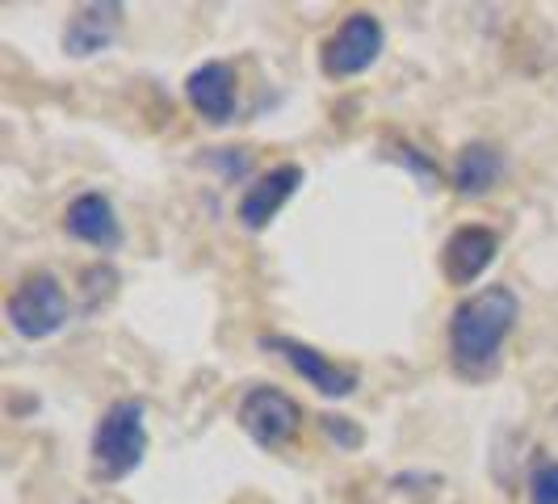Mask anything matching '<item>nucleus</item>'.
I'll list each match as a JSON object with an SVG mask.
<instances>
[{
  "instance_id": "1",
  "label": "nucleus",
  "mask_w": 558,
  "mask_h": 504,
  "mask_svg": "<svg viewBox=\"0 0 558 504\" xmlns=\"http://www.w3.org/2000/svg\"><path fill=\"white\" fill-rule=\"evenodd\" d=\"M521 320V295L508 281H492L471 290L458 308L449 311V365L458 379H492L504 358V345L517 333Z\"/></svg>"
},
{
  "instance_id": "2",
  "label": "nucleus",
  "mask_w": 558,
  "mask_h": 504,
  "mask_svg": "<svg viewBox=\"0 0 558 504\" xmlns=\"http://www.w3.org/2000/svg\"><path fill=\"white\" fill-rule=\"evenodd\" d=\"M147 408L143 399H113L110 408L93 424L88 442V476L97 483H122L135 476L147 458Z\"/></svg>"
},
{
  "instance_id": "3",
  "label": "nucleus",
  "mask_w": 558,
  "mask_h": 504,
  "mask_svg": "<svg viewBox=\"0 0 558 504\" xmlns=\"http://www.w3.org/2000/svg\"><path fill=\"white\" fill-rule=\"evenodd\" d=\"M4 320L22 340H51V336H59L72 320V303H68L63 281L51 269L26 274L4 299Z\"/></svg>"
},
{
  "instance_id": "4",
  "label": "nucleus",
  "mask_w": 558,
  "mask_h": 504,
  "mask_svg": "<svg viewBox=\"0 0 558 504\" xmlns=\"http://www.w3.org/2000/svg\"><path fill=\"white\" fill-rule=\"evenodd\" d=\"M387 51V26L378 22V13L369 9H353L340 26L324 38L319 47V68L328 81H353L369 72Z\"/></svg>"
},
{
  "instance_id": "5",
  "label": "nucleus",
  "mask_w": 558,
  "mask_h": 504,
  "mask_svg": "<svg viewBox=\"0 0 558 504\" xmlns=\"http://www.w3.org/2000/svg\"><path fill=\"white\" fill-rule=\"evenodd\" d=\"M235 420L260 449H281L303 433V404L274 383H256L240 399Z\"/></svg>"
},
{
  "instance_id": "6",
  "label": "nucleus",
  "mask_w": 558,
  "mask_h": 504,
  "mask_svg": "<svg viewBox=\"0 0 558 504\" xmlns=\"http://www.w3.org/2000/svg\"><path fill=\"white\" fill-rule=\"evenodd\" d=\"M260 349L278 353L281 362L290 365L307 387H315V392L328 395V399H349V395L362 387V374L353 365L332 362L328 353H319L315 345H303L294 336H260Z\"/></svg>"
},
{
  "instance_id": "7",
  "label": "nucleus",
  "mask_w": 558,
  "mask_h": 504,
  "mask_svg": "<svg viewBox=\"0 0 558 504\" xmlns=\"http://www.w3.org/2000/svg\"><path fill=\"white\" fill-rule=\"evenodd\" d=\"M500 256V236L487 224H462L449 231L446 249H441V278L458 290H471Z\"/></svg>"
},
{
  "instance_id": "8",
  "label": "nucleus",
  "mask_w": 558,
  "mask_h": 504,
  "mask_svg": "<svg viewBox=\"0 0 558 504\" xmlns=\"http://www.w3.org/2000/svg\"><path fill=\"white\" fill-rule=\"evenodd\" d=\"M185 101L194 106L197 118H206L210 127L235 122L240 110V76L223 59H206L185 76Z\"/></svg>"
},
{
  "instance_id": "9",
  "label": "nucleus",
  "mask_w": 558,
  "mask_h": 504,
  "mask_svg": "<svg viewBox=\"0 0 558 504\" xmlns=\"http://www.w3.org/2000/svg\"><path fill=\"white\" fill-rule=\"evenodd\" d=\"M63 231L84 244V249H97V252H118L126 231H122V219L113 211V202L101 190H84L68 202L63 211Z\"/></svg>"
},
{
  "instance_id": "10",
  "label": "nucleus",
  "mask_w": 558,
  "mask_h": 504,
  "mask_svg": "<svg viewBox=\"0 0 558 504\" xmlns=\"http://www.w3.org/2000/svg\"><path fill=\"white\" fill-rule=\"evenodd\" d=\"M303 181H307V172L299 165H274L244 190L240 206H235V219L248 227V231H265L281 215V206L299 194Z\"/></svg>"
},
{
  "instance_id": "11",
  "label": "nucleus",
  "mask_w": 558,
  "mask_h": 504,
  "mask_svg": "<svg viewBox=\"0 0 558 504\" xmlns=\"http://www.w3.org/2000/svg\"><path fill=\"white\" fill-rule=\"evenodd\" d=\"M122 4L113 0H93L68 13V26H63V56L68 59H93L101 51H110L118 29H122Z\"/></svg>"
},
{
  "instance_id": "12",
  "label": "nucleus",
  "mask_w": 558,
  "mask_h": 504,
  "mask_svg": "<svg viewBox=\"0 0 558 504\" xmlns=\"http://www.w3.org/2000/svg\"><path fill=\"white\" fill-rule=\"evenodd\" d=\"M508 172V160L496 143H466L458 156H453V168H449V185L458 197H487Z\"/></svg>"
},
{
  "instance_id": "13",
  "label": "nucleus",
  "mask_w": 558,
  "mask_h": 504,
  "mask_svg": "<svg viewBox=\"0 0 558 504\" xmlns=\"http://www.w3.org/2000/svg\"><path fill=\"white\" fill-rule=\"evenodd\" d=\"M530 501L558 504V458H542L530 471Z\"/></svg>"
},
{
  "instance_id": "14",
  "label": "nucleus",
  "mask_w": 558,
  "mask_h": 504,
  "mask_svg": "<svg viewBox=\"0 0 558 504\" xmlns=\"http://www.w3.org/2000/svg\"><path fill=\"white\" fill-rule=\"evenodd\" d=\"M319 429H324V437L328 442H336V449H357L362 446V429L353 424L349 417H319Z\"/></svg>"
}]
</instances>
